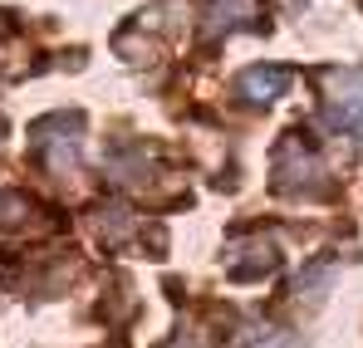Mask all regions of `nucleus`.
Masks as SVG:
<instances>
[{
  "instance_id": "1",
  "label": "nucleus",
  "mask_w": 363,
  "mask_h": 348,
  "mask_svg": "<svg viewBox=\"0 0 363 348\" xmlns=\"http://www.w3.org/2000/svg\"><path fill=\"white\" fill-rule=\"evenodd\" d=\"M270 186L285 191V196H324L329 191V172H324V157L304 142L300 133H285L280 147H275V162H270Z\"/></svg>"
},
{
  "instance_id": "2",
  "label": "nucleus",
  "mask_w": 363,
  "mask_h": 348,
  "mask_svg": "<svg viewBox=\"0 0 363 348\" xmlns=\"http://www.w3.org/2000/svg\"><path fill=\"white\" fill-rule=\"evenodd\" d=\"M79 142H84V118L79 113H50L30 128V147L35 157L55 176H69L79 167Z\"/></svg>"
},
{
  "instance_id": "3",
  "label": "nucleus",
  "mask_w": 363,
  "mask_h": 348,
  "mask_svg": "<svg viewBox=\"0 0 363 348\" xmlns=\"http://www.w3.org/2000/svg\"><path fill=\"white\" fill-rule=\"evenodd\" d=\"M324 123L363 147V74H344L339 89L324 99Z\"/></svg>"
},
{
  "instance_id": "4",
  "label": "nucleus",
  "mask_w": 363,
  "mask_h": 348,
  "mask_svg": "<svg viewBox=\"0 0 363 348\" xmlns=\"http://www.w3.org/2000/svg\"><path fill=\"white\" fill-rule=\"evenodd\" d=\"M226 265H231V275H236V280H260V275H270V270L280 265V250H275V240H270V235L236 240V245H231V255H226Z\"/></svg>"
},
{
  "instance_id": "5",
  "label": "nucleus",
  "mask_w": 363,
  "mask_h": 348,
  "mask_svg": "<svg viewBox=\"0 0 363 348\" xmlns=\"http://www.w3.org/2000/svg\"><path fill=\"white\" fill-rule=\"evenodd\" d=\"M295 84V74L290 69H270V64H255V69H245L241 79H236V94H241L250 108H265V103H275L285 89Z\"/></svg>"
},
{
  "instance_id": "6",
  "label": "nucleus",
  "mask_w": 363,
  "mask_h": 348,
  "mask_svg": "<svg viewBox=\"0 0 363 348\" xmlns=\"http://www.w3.org/2000/svg\"><path fill=\"white\" fill-rule=\"evenodd\" d=\"M260 15H265L260 0H211L206 30H211V35H226V30H255Z\"/></svg>"
},
{
  "instance_id": "7",
  "label": "nucleus",
  "mask_w": 363,
  "mask_h": 348,
  "mask_svg": "<svg viewBox=\"0 0 363 348\" xmlns=\"http://www.w3.org/2000/svg\"><path fill=\"white\" fill-rule=\"evenodd\" d=\"M334 275H339V270H334V265H319V270H314V275H304L300 280V294H319V285H324V280H334Z\"/></svg>"
}]
</instances>
